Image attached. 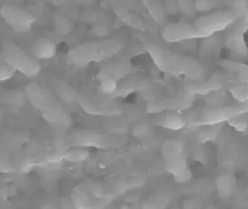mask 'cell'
<instances>
[{"label":"cell","instance_id":"cell-17","mask_svg":"<svg viewBox=\"0 0 248 209\" xmlns=\"http://www.w3.org/2000/svg\"><path fill=\"white\" fill-rule=\"evenodd\" d=\"M148 13L157 24L161 25L164 21L165 9L161 0H140Z\"/></svg>","mask_w":248,"mask_h":209},{"label":"cell","instance_id":"cell-2","mask_svg":"<svg viewBox=\"0 0 248 209\" xmlns=\"http://www.w3.org/2000/svg\"><path fill=\"white\" fill-rule=\"evenodd\" d=\"M124 46V42L119 38L88 41L70 50L67 53L66 60L73 66H85L114 58Z\"/></svg>","mask_w":248,"mask_h":209},{"label":"cell","instance_id":"cell-9","mask_svg":"<svg viewBox=\"0 0 248 209\" xmlns=\"http://www.w3.org/2000/svg\"><path fill=\"white\" fill-rule=\"evenodd\" d=\"M247 112L246 106H212L202 111L201 121L202 125H220V123L227 120H232L240 115Z\"/></svg>","mask_w":248,"mask_h":209},{"label":"cell","instance_id":"cell-20","mask_svg":"<svg viewBox=\"0 0 248 209\" xmlns=\"http://www.w3.org/2000/svg\"><path fill=\"white\" fill-rule=\"evenodd\" d=\"M161 126L172 131H179L186 126V120L180 115L171 113L164 116L160 121Z\"/></svg>","mask_w":248,"mask_h":209},{"label":"cell","instance_id":"cell-10","mask_svg":"<svg viewBox=\"0 0 248 209\" xmlns=\"http://www.w3.org/2000/svg\"><path fill=\"white\" fill-rule=\"evenodd\" d=\"M113 59L101 68L97 76L98 79L107 77L119 83L120 80H124L134 73V67L129 60L127 59Z\"/></svg>","mask_w":248,"mask_h":209},{"label":"cell","instance_id":"cell-16","mask_svg":"<svg viewBox=\"0 0 248 209\" xmlns=\"http://www.w3.org/2000/svg\"><path fill=\"white\" fill-rule=\"evenodd\" d=\"M113 12L119 20H121L127 25L142 31L145 30V23L135 14L129 12L124 6H116L113 9Z\"/></svg>","mask_w":248,"mask_h":209},{"label":"cell","instance_id":"cell-31","mask_svg":"<svg viewBox=\"0 0 248 209\" xmlns=\"http://www.w3.org/2000/svg\"><path fill=\"white\" fill-rule=\"evenodd\" d=\"M149 127L145 124L137 125L133 129V134H134V136L139 138L146 137L149 134Z\"/></svg>","mask_w":248,"mask_h":209},{"label":"cell","instance_id":"cell-7","mask_svg":"<svg viewBox=\"0 0 248 209\" xmlns=\"http://www.w3.org/2000/svg\"><path fill=\"white\" fill-rule=\"evenodd\" d=\"M0 14L4 21L14 31L19 33H25L30 31L36 20L32 14L16 5H2Z\"/></svg>","mask_w":248,"mask_h":209},{"label":"cell","instance_id":"cell-25","mask_svg":"<svg viewBox=\"0 0 248 209\" xmlns=\"http://www.w3.org/2000/svg\"><path fill=\"white\" fill-rule=\"evenodd\" d=\"M220 131V125H212L211 128L201 131L197 134V139L201 143H205L209 140H212L217 137Z\"/></svg>","mask_w":248,"mask_h":209},{"label":"cell","instance_id":"cell-15","mask_svg":"<svg viewBox=\"0 0 248 209\" xmlns=\"http://www.w3.org/2000/svg\"><path fill=\"white\" fill-rule=\"evenodd\" d=\"M223 77L221 75H215L208 80L193 81L194 83L189 86V90L193 92L204 95L212 91L220 90L223 85Z\"/></svg>","mask_w":248,"mask_h":209},{"label":"cell","instance_id":"cell-13","mask_svg":"<svg viewBox=\"0 0 248 209\" xmlns=\"http://www.w3.org/2000/svg\"><path fill=\"white\" fill-rule=\"evenodd\" d=\"M30 53L38 61L50 60L56 55L57 46L48 38H40L31 45Z\"/></svg>","mask_w":248,"mask_h":209},{"label":"cell","instance_id":"cell-18","mask_svg":"<svg viewBox=\"0 0 248 209\" xmlns=\"http://www.w3.org/2000/svg\"><path fill=\"white\" fill-rule=\"evenodd\" d=\"M57 95L68 104L78 102V95L76 91L65 82L58 80L53 84Z\"/></svg>","mask_w":248,"mask_h":209},{"label":"cell","instance_id":"cell-30","mask_svg":"<svg viewBox=\"0 0 248 209\" xmlns=\"http://www.w3.org/2000/svg\"><path fill=\"white\" fill-rule=\"evenodd\" d=\"M56 18L57 30L62 34H67L71 31V24L68 21V19L62 15H58Z\"/></svg>","mask_w":248,"mask_h":209},{"label":"cell","instance_id":"cell-14","mask_svg":"<svg viewBox=\"0 0 248 209\" xmlns=\"http://www.w3.org/2000/svg\"><path fill=\"white\" fill-rule=\"evenodd\" d=\"M223 42V38L217 34L202 38L200 55L202 58H216L220 54Z\"/></svg>","mask_w":248,"mask_h":209},{"label":"cell","instance_id":"cell-23","mask_svg":"<svg viewBox=\"0 0 248 209\" xmlns=\"http://www.w3.org/2000/svg\"><path fill=\"white\" fill-rule=\"evenodd\" d=\"M219 65L227 72L235 75L248 68V65L236 60H222L219 61Z\"/></svg>","mask_w":248,"mask_h":209},{"label":"cell","instance_id":"cell-29","mask_svg":"<svg viewBox=\"0 0 248 209\" xmlns=\"http://www.w3.org/2000/svg\"><path fill=\"white\" fill-rule=\"evenodd\" d=\"M178 6L182 13L187 16H190L194 13L196 11L194 1L193 0H179Z\"/></svg>","mask_w":248,"mask_h":209},{"label":"cell","instance_id":"cell-24","mask_svg":"<svg viewBox=\"0 0 248 209\" xmlns=\"http://www.w3.org/2000/svg\"><path fill=\"white\" fill-rule=\"evenodd\" d=\"M231 95L240 102H245L248 101V86L238 83V84L232 85L230 89Z\"/></svg>","mask_w":248,"mask_h":209},{"label":"cell","instance_id":"cell-5","mask_svg":"<svg viewBox=\"0 0 248 209\" xmlns=\"http://www.w3.org/2000/svg\"><path fill=\"white\" fill-rule=\"evenodd\" d=\"M248 29V11L238 15L235 21L226 30L223 42L235 60H245L248 57V46L245 33Z\"/></svg>","mask_w":248,"mask_h":209},{"label":"cell","instance_id":"cell-8","mask_svg":"<svg viewBox=\"0 0 248 209\" xmlns=\"http://www.w3.org/2000/svg\"><path fill=\"white\" fill-rule=\"evenodd\" d=\"M161 35L163 39L168 43H180L208 37L199 31L194 24L182 21L167 24L163 29Z\"/></svg>","mask_w":248,"mask_h":209},{"label":"cell","instance_id":"cell-22","mask_svg":"<svg viewBox=\"0 0 248 209\" xmlns=\"http://www.w3.org/2000/svg\"><path fill=\"white\" fill-rule=\"evenodd\" d=\"M90 156V151L84 148L75 147L71 149L66 150L64 153V158L67 161L73 163H81L86 161Z\"/></svg>","mask_w":248,"mask_h":209},{"label":"cell","instance_id":"cell-6","mask_svg":"<svg viewBox=\"0 0 248 209\" xmlns=\"http://www.w3.org/2000/svg\"><path fill=\"white\" fill-rule=\"evenodd\" d=\"M236 18V14L233 11H218L201 16L194 24L205 36H209L227 30Z\"/></svg>","mask_w":248,"mask_h":209},{"label":"cell","instance_id":"cell-19","mask_svg":"<svg viewBox=\"0 0 248 209\" xmlns=\"http://www.w3.org/2000/svg\"><path fill=\"white\" fill-rule=\"evenodd\" d=\"M161 153L164 160L185 154V145L178 139H167L162 145Z\"/></svg>","mask_w":248,"mask_h":209},{"label":"cell","instance_id":"cell-11","mask_svg":"<svg viewBox=\"0 0 248 209\" xmlns=\"http://www.w3.org/2000/svg\"><path fill=\"white\" fill-rule=\"evenodd\" d=\"M69 143L74 147L79 148H105L109 144V139L98 131H78L71 135Z\"/></svg>","mask_w":248,"mask_h":209},{"label":"cell","instance_id":"cell-28","mask_svg":"<svg viewBox=\"0 0 248 209\" xmlns=\"http://www.w3.org/2000/svg\"><path fill=\"white\" fill-rule=\"evenodd\" d=\"M16 72V70L11 66L9 64L1 61V67H0V80L1 81H5L12 78L13 75Z\"/></svg>","mask_w":248,"mask_h":209},{"label":"cell","instance_id":"cell-12","mask_svg":"<svg viewBox=\"0 0 248 209\" xmlns=\"http://www.w3.org/2000/svg\"><path fill=\"white\" fill-rule=\"evenodd\" d=\"M165 168L167 171L173 176L176 182L186 184L191 179V173L187 167L185 154L166 159Z\"/></svg>","mask_w":248,"mask_h":209},{"label":"cell","instance_id":"cell-27","mask_svg":"<svg viewBox=\"0 0 248 209\" xmlns=\"http://www.w3.org/2000/svg\"><path fill=\"white\" fill-rule=\"evenodd\" d=\"M75 201L77 208L83 209L89 207L88 205L90 204V198L85 191H78L75 192Z\"/></svg>","mask_w":248,"mask_h":209},{"label":"cell","instance_id":"cell-26","mask_svg":"<svg viewBox=\"0 0 248 209\" xmlns=\"http://www.w3.org/2000/svg\"><path fill=\"white\" fill-rule=\"evenodd\" d=\"M215 0H195L194 5L197 12L201 13H209L216 7Z\"/></svg>","mask_w":248,"mask_h":209},{"label":"cell","instance_id":"cell-32","mask_svg":"<svg viewBox=\"0 0 248 209\" xmlns=\"http://www.w3.org/2000/svg\"><path fill=\"white\" fill-rule=\"evenodd\" d=\"M236 76L238 83L248 85V68L243 70L242 72H240Z\"/></svg>","mask_w":248,"mask_h":209},{"label":"cell","instance_id":"cell-4","mask_svg":"<svg viewBox=\"0 0 248 209\" xmlns=\"http://www.w3.org/2000/svg\"><path fill=\"white\" fill-rule=\"evenodd\" d=\"M0 60L30 78L38 76L42 70L38 60L11 40L2 42Z\"/></svg>","mask_w":248,"mask_h":209},{"label":"cell","instance_id":"cell-21","mask_svg":"<svg viewBox=\"0 0 248 209\" xmlns=\"http://www.w3.org/2000/svg\"><path fill=\"white\" fill-rule=\"evenodd\" d=\"M217 191L223 196H230L235 190V182L233 178L229 174H222L216 181Z\"/></svg>","mask_w":248,"mask_h":209},{"label":"cell","instance_id":"cell-1","mask_svg":"<svg viewBox=\"0 0 248 209\" xmlns=\"http://www.w3.org/2000/svg\"><path fill=\"white\" fill-rule=\"evenodd\" d=\"M145 49L161 72L172 75H183L194 81L205 79V69L196 59L175 53L153 42L146 43Z\"/></svg>","mask_w":248,"mask_h":209},{"label":"cell","instance_id":"cell-3","mask_svg":"<svg viewBox=\"0 0 248 209\" xmlns=\"http://www.w3.org/2000/svg\"><path fill=\"white\" fill-rule=\"evenodd\" d=\"M26 94L35 109L42 112L46 121L55 126L67 128L71 125L69 113L53 98V95L36 83H30Z\"/></svg>","mask_w":248,"mask_h":209}]
</instances>
